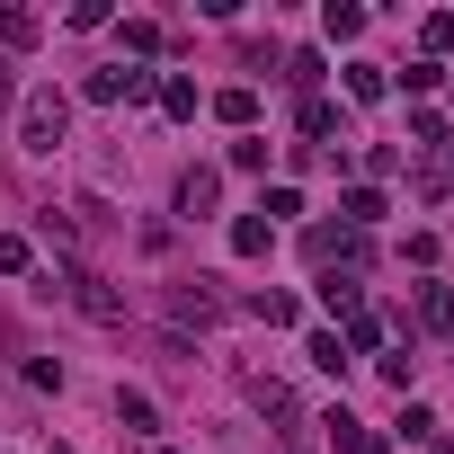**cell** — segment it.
<instances>
[{"mask_svg":"<svg viewBox=\"0 0 454 454\" xmlns=\"http://www.w3.org/2000/svg\"><path fill=\"white\" fill-rule=\"evenodd\" d=\"M330 134H339V107H330V98H303V152L330 143Z\"/></svg>","mask_w":454,"mask_h":454,"instance_id":"12","label":"cell"},{"mask_svg":"<svg viewBox=\"0 0 454 454\" xmlns=\"http://www.w3.org/2000/svg\"><path fill=\"white\" fill-rule=\"evenodd\" d=\"M107 81H116V98H125V107H143V98H160V72H143V63H116Z\"/></svg>","mask_w":454,"mask_h":454,"instance_id":"8","label":"cell"},{"mask_svg":"<svg viewBox=\"0 0 454 454\" xmlns=\"http://www.w3.org/2000/svg\"><path fill=\"white\" fill-rule=\"evenodd\" d=\"M169 321H178V330H214V321H223V294H214V277H187V286H169Z\"/></svg>","mask_w":454,"mask_h":454,"instance_id":"4","label":"cell"},{"mask_svg":"<svg viewBox=\"0 0 454 454\" xmlns=\"http://www.w3.org/2000/svg\"><path fill=\"white\" fill-rule=\"evenodd\" d=\"M160 107L169 116H196V81H160Z\"/></svg>","mask_w":454,"mask_h":454,"instance_id":"21","label":"cell"},{"mask_svg":"<svg viewBox=\"0 0 454 454\" xmlns=\"http://www.w3.org/2000/svg\"><path fill=\"white\" fill-rule=\"evenodd\" d=\"M36 36H45V19L10 0V10H0V54H19V45H36Z\"/></svg>","mask_w":454,"mask_h":454,"instance_id":"7","label":"cell"},{"mask_svg":"<svg viewBox=\"0 0 454 454\" xmlns=\"http://www.w3.org/2000/svg\"><path fill=\"white\" fill-rule=\"evenodd\" d=\"M401 436H410V445H427V454H445V445H436V410H419V401L401 410Z\"/></svg>","mask_w":454,"mask_h":454,"instance_id":"15","label":"cell"},{"mask_svg":"<svg viewBox=\"0 0 454 454\" xmlns=\"http://www.w3.org/2000/svg\"><path fill=\"white\" fill-rule=\"evenodd\" d=\"M419 36H427V63H436V54H454V19H445V10H436V19L419 27Z\"/></svg>","mask_w":454,"mask_h":454,"instance_id":"24","label":"cell"},{"mask_svg":"<svg viewBox=\"0 0 454 454\" xmlns=\"http://www.w3.org/2000/svg\"><path fill=\"white\" fill-rule=\"evenodd\" d=\"M312 365H321V374H348V348H339V339L321 330V339H312Z\"/></svg>","mask_w":454,"mask_h":454,"instance_id":"23","label":"cell"},{"mask_svg":"<svg viewBox=\"0 0 454 454\" xmlns=\"http://www.w3.org/2000/svg\"><path fill=\"white\" fill-rule=\"evenodd\" d=\"M250 312H259L268 330H286V321H294V294H250Z\"/></svg>","mask_w":454,"mask_h":454,"instance_id":"20","label":"cell"},{"mask_svg":"<svg viewBox=\"0 0 454 454\" xmlns=\"http://www.w3.org/2000/svg\"><path fill=\"white\" fill-rule=\"evenodd\" d=\"M10 90H19V72H10V54H0V98H10Z\"/></svg>","mask_w":454,"mask_h":454,"instance_id":"26","label":"cell"},{"mask_svg":"<svg viewBox=\"0 0 454 454\" xmlns=\"http://www.w3.org/2000/svg\"><path fill=\"white\" fill-rule=\"evenodd\" d=\"M116 419H125V436H160V410H152V392H116Z\"/></svg>","mask_w":454,"mask_h":454,"instance_id":"11","label":"cell"},{"mask_svg":"<svg viewBox=\"0 0 454 454\" xmlns=\"http://www.w3.org/2000/svg\"><path fill=\"white\" fill-rule=\"evenodd\" d=\"M410 312H419V330H454V294H445V286H419Z\"/></svg>","mask_w":454,"mask_h":454,"instance_id":"10","label":"cell"},{"mask_svg":"<svg viewBox=\"0 0 454 454\" xmlns=\"http://www.w3.org/2000/svg\"><path fill=\"white\" fill-rule=\"evenodd\" d=\"M36 294H63L72 312H90V321H107V330L125 321V294H116V286H107V277H98L90 259H54V268L36 277Z\"/></svg>","mask_w":454,"mask_h":454,"instance_id":"1","label":"cell"},{"mask_svg":"<svg viewBox=\"0 0 454 454\" xmlns=\"http://www.w3.org/2000/svg\"><path fill=\"white\" fill-rule=\"evenodd\" d=\"M241 392H250V410H259V419H268V427H277L294 454L312 445V436H303L312 419H303V401H294V383H286V374H259V365H241Z\"/></svg>","mask_w":454,"mask_h":454,"instance_id":"2","label":"cell"},{"mask_svg":"<svg viewBox=\"0 0 454 454\" xmlns=\"http://www.w3.org/2000/svg\"><path fill=\"white\" fill-rule=\"evenodd\" d=\"M268 232H277L268 214H241V223H232V250H241V259H259V250H268Z\"/></svg>","mask_w":454,"mask_h":454,"instance_id":"13","label":"cell"},{"mask_svg":"<svg viewBox=\"0 0 454 454\" xmlns=\"http://www.w3.org/2000/svg\"><path fill=\"white\" fill-rule=\"evenodd\" d=\"M321 27H330V36H365V10H356V0H330Z\"/></svg>","mask_w":454,"mask_h":454,"instance_id":"17","label":"cell"},{"mask_svg":"<svg viewBox=\"0 0 454 454\" xmlns=\"http://www.w3.org/2000/svg\"><path fill=\"white\" fill-rule=\"evenodd\" d=\"M339 348H348V356H365V348H383V321H374V312H356V321H348V339H339Z\"/></svg>","mask_w":454,"mask_h":454,"instance_id":"19","label":"cell"},{"mask_svg":"<svg viewBox=\"0 0 454 454\" xmlns=\"http://www.w3.org/2000/svg\"><path fill=\"white\" fill-rule=\"evenodd\" d=\"M321 303H330V312H348V321H356V277H348V268H330V277H321Z\"/></svg>","mask_w":454,"mask_h":454,"instance_id":"14","label":"cell"},{"mask_svg":"<svg viewBox=\"0 0 454 454\" xmlns=\"http://www.w3.org/2000/svg\"><path fill=\"white\" fill-rule=\"evenodd\" d=\"M0 268H10V277L27 268V241H19V232H0Z\"/></svg>","mask_w":454,"mask_h":454,"instance_id":"25","label":"cell"},{"mask_svg":"<svg viewBox=\"0 0 454 454\" xmlns=\"http://www.w3.org/2000/svg\"><path fill=\"white\" fill-rule=\"evenodd\" d=\"M392 81H383V63H348V98H383Z\"/></svg>","mask_w":454,"mask_h":454,"instance_id":"18","label":"cell"},{"mask_svg":"<svg viewBox=\"0 0 454 454\" xmlns=\"http://www.w3.org/2000/svg\"><path fill=\"white\" fill-rule=\"evenodd\" d=\"M160 454H178V445H160Z\"/></svg>","mask_w":454,"mask_h":454,"instance_id":"28","label":"cell"},{"mask_svg":"<svg viewBox=\"0 0 454 454\" xmlns=\"http://www.w3.org/2000/svg\"><path fill=\"white\" fill-rule=\"evenodd\" d=\"M321 427H330V445H339V454H392V445H383L365 419H348V410H339V419H321Z\"/></svg>","mask_w":454,"mask_h":454,"instance_id":"5","label":"cell"},{"mask_svg":"<svg viewBox=\"0 0 454 454\" xmlns=\"http://www.w3.org/2000/svg\"><path fill=\"white\" fill-rule=\"evenodd\" d=\"M72 134V98L63 90H27V152H54Z\"/></svg>","mask_w":454,"mask_h":454,"instance_id":"3","label":"cell"},{"mask_svg":"<svg viewBox=\"0 0 454 454\" xmlns=\"http://www.w3.org/2000/svg\"><path fill=\"white\" fill-rule=\"evenodd\" d=\"M214 196H223L214 169H187V178H178V214H214Z\"/></svg>","mask_w":454,"mask_h":454,"instance_id":"9","label":"cell"},{"mask_svg":"<svg viewBox=\"0 0 454 454\" xmlns=\"http://www.w3.org/2000/svg\"><path fill=\"white\" fill-rule=\"evenodd\" d=\"M214 116H223V125H250V116H259V90H223Z\"/></svg>","mask_w":454,"mask_h":454,"instance_id":"16","label":"cell"},{"mask_svg":"<svg viewBox=\"0 0 454 454\" xmlns=\"http://www.w3.org/2000/svg\"><path fill=\"white\" fill-rule=\"evenodd\" d=\"M54 454H72V445H54Z\"/></svg>","mask_w":454,"mask_h":454,"instance_id":"27","label":"cell"},{"mask_svg":"<svg viewBox=\"0 0 454 454\" xmlns=\"http://www.w3.org/2000/svg\"><path fill=\"white\" fill-rule=\"evenodd\" d=\"M410 143H427V152H436V143H445V116H436V107H419V116H410Z\"/></svg>","mask_w":454,"mask_h":454,"instance_id":"22","label":"cell"},{"mask_svg":"<svg viewBox=\"0 0 454 454\" xmlns=\"http://www.w3.org/2000/svg\"><path fill=\"white\" fill-rule=\"evenodd\" d=\"M339 214H348V232H374L392 205H383V187H348V196H339Z\"/></svg>","mask_w":454,"mask_h":454,"instance_id":"6","label":"cell"}]
</instances>
